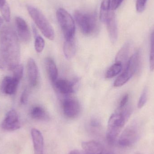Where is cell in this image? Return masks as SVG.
Segmentation results:
<instances>
[{
  "instance_id": "1",
  "label": "cell",
  "mask_w": 154,
  "mask_h": 154,
  "mask_svg": "<svg viewBox=\"0 0 154 154\" xmlns=\"http://www.w3.org/2000/svg\"><path fill=\"white\" fill-rule=\"evenodd\" d=\"M0 57L5 69L13 70L20 65V48L19 37L10 25H5L0 31Z\"/></svg>"
},
{
  "instance_id": "2",
  "label": "cell",
  "mask_w": 154,
  "mask_h": 154,
  "mask_svg": "<svg viewBox=\"0 0 154 154\" xmlns=\"http://www.w3.org/2000/svg\"><path fill=\"white\" fill-rule=\"evenodd\" d=\"M132 110V106L128 104L125 107L118 108L116 112L110 116L106 134L109 143L113 144L116 142L121 130L131 116Z\"/></svg>"
},
{
  "instance_id": "3",
  "label": "cell",
  "mask_w": 154,
  "mask_h": 154,
  "mask_svg": "<svg viewBox=\"0 0 154 154\" xmlns=\"http://www.w3.org/2000/svg\"><path fill=\"white\" fill-rule=\"evenodd\" d=\"M27 8L30 16L42 34L48 39L53 40L55 38V32L45 15L38 9L32 5H28Z\"/></svg>"
},
{
  "instance_id": "4",
  "label": "cell",
  "mask_w": 154,
  "mask_h": 154,
  "mask_svg": "<svg viewBox=\"0 0 154 154\" xmlns=\"http://www.w3.org/2000/svg\"><path fill=\"white\" fill-rule=\"evenodd\" d=\"M74 16L80 29L84 35H91L97 31V22L94 13L77 11L75 12Z\"/></svg>"
},
{
  "instance_id": "5",
  "label": "cell",
  "mask_w": 154,
  "mask_h": 154,
  "mask_svg": "<svg viewBox=\"0 0 154 154\" xmlns=\"http://www.w3.org/2000/svg\"><path fill=\"white\" fill-rule=\"evenodd\" d=\"M140 51H136L127 62L124 72L116 79L114 83L115 87H120L126 83L139 69L140 64Z\"/></svg>"
},
{
  "instance_id": "6",
  "label": "cell",
  "mask_w": 154,
  "mask_h": 154,
  "mask_svg": "<svg viewBox=\"0 0 154 154\" xmlns=\"http://www.w3.org/2000/svg\"><path fill=\"white\" fill-rule=\"evenodd\" d=\"M57 18L66 40L74 38L75 34V24L72 16L63 8L57 11Z\"/></svg>"
},
{
  "instance_id": "7",
  "label": "cell",
  "mask_w": 154,
  "mask_h": 154,
  "mask_svg": "<svg viewBox=\"0 0 154 154\" xmlns=\"http://www.w3.org/2000/svg\"><path fill=\"white\" fill-rule=\"evenodd\" d=\"M139 134L137 125L135 124L130 125L125 128L119 137V144L123 147L131 146L137 141Z\"/></svg>"
},
{
  "instance_id": "8",
  "label": "cell",
  "mask_w": 154,
  "mask_h": 154,
  "mask_svg": "<svg viewBox=\"0 0 154 154\" xmlns=\"http://www.w3.org/2000/svg\"><path fill=\"white\" fill-rule=\"evenodd\" d=\"M1 127L4 130L8 131H15L20 128L19 116L15 110L11 109L8 112L1 124Z\"/></svg>"
},
{
  "instance_id": "9",
  "label": "cell",
  "mask_w": 154,
  "mask_h": 154,
  "mask_svg": "<svg viewBox=\"0 0 154 154\" xmlns=\"http://www.w3.org/2000/svg\"><path fill=\"white\" fill-rule=\"evenodd\" d=\"M17 34L19 38L24 43H28L31 39V33L29 25L24 19L20 17L15 19Z\"/></svg>"
},
{
  "instance_id": "10",
  "label": "cell",
  "mask_w": 154,
  "mask_h": 154,
  "mask_svg": "<svg viewBox=\"0 0 154 154\" xmlns=\"http://www.w3.org/2000/svg\"><path fill=\"white\" fill-rule=\"evenodd\" d=\"M62 106L64 115L69 118H75L79 114L80 106L75 99H66L63 101Z\"/></svg>"
},
{
  "instance_id": "11",
  "label": "cell",
  "mask_w": 154,
  "mask_h": 154,
  "mask_svg": "<svg viewBox=\"0 0 154 154\" xmlns=\"http://www.w3.org/2000/svg\"><path fill=\"white\" fill-rule=\"evenodd\" d=\"M20 81L13 76L5 77L1 84L2 91L6 95H13L17 91Z\"/></svg>"
},
{
  "instance_id": "12",
  "label": "cell",
  "mask_w": 154,
  "mask_h": 154,
  "mask_svg": "<svg viewBox=\"0 0 154 154\" xmlns=\"http://www.w3.org/2000/svg\"><path fill=\"white\" fill-rule=\"evenodd\" d=\"M105 23L106 24L107 29L111 42L113 43H116L118 37V29L116 15L113 10L111 11Z\"/></svg>"
},
{
  "instance_id": "13",
  "label": "cell",
  "mask_w": 154,
  "mask_h": 154,
  "mask_svg": "<svg viewBox=\"0 0 154 154\" xmlns=\"http://www.w3.org/2000/svg\"><path fill=\"white\" fill-rule=\"evenodd\" d=\"M32 138L34 154H44V138L41 132L37 128L32 129Z\"/></svg>"
},
{
  "instance_id": "14",
  "label": "cell",
  "mask_w": 154,
  "mask_h": 154,
  "mask_svg": "<svg viewBox=\"0 0 154 154\" xmlns=\"http://www.w3.org/2000/svg\"><path fill=\"white\" fill-rule=\"evenodd\" d=\"M82 146L88 154H104L107 152L101 143L93 140L83 142Z\"/></svg>"
},
{
  "instance_id": "15",
  "label": "cell",
  "mask_w": 154,
  "mask_h": 154,
  "mask_svg": "<svg viewBox=\"0 0 154 154\" xmlns=\"http://www.w3.org/2000/svg\"><path fill=\"white\" fill-rule=\"evenodd\" d=\"M27 74L30 85L35 87L38 81V69L35 60L32 58L29 59L27 62Z\"/></svg>"
},
{
  "instance_id": "16",
  "label": "cell",
  "mask_w": 154,
  "mask_h": 154,
  "mask_svg": "<svg viewBox=\"0 0 154 154\" xmlns=\"http://www.w3.org/2000/svg\"><path fill=\"white\" fill-rule=\"evenodd\" d=\"M57 90L63 95H69L74 91L75 82H73L66 79L57 80L54 83Z\"/></svg>"
},
{
  "instance_id": "17",
  "label": "cell",
  "mask_w": 154,
  "mask_h": 154,
  "mask_svg": "<svg viewBox=\"0 0 154 154\" xmlns=\"http://www.w3.org/2000/svg\"><path fill=\"white\" fill-rule=\"evenodd\" d=\"M46 66L47 72L51 80L53 83L57 80L58 72L54 60L50 57L46 59Z\"/></svg>"
},
{
  "instance_id": "18",
  "label": "cell",
  "mask_w": 154,
  "mask_h": 154,
  "mask_svg": "<svg viewBox=\"0 0 154 154\" xmlns=\"http://www.w3.org/2000/svg\"><path fill=\"white\" fill-rule=\"evenodd\" d=\"M30 115L32 119L36 120L45 121L49 119L48 112L40 106H36L32 108L31 110Z\"/></svg>"
},
{
  "instance_id": "19",
  "label": "cell",
  "mask_w": 154,
  "mask_h": 154,
  "mask_svg": "<svg viewBox=\"0 0 154 154\" xmlns=\"http://www.w3.org/2000/svg\"><path fill=\"white\" fill-rule=\"evenodd\" d=\"M131 43L130 42H126L121 49L117 54L116 58V62L121 63L123 65L127 60L131 48Z\"/></svg>"
},
{
  "instance_id": "20",
  "label": "cell",
  "mask_w": 154,
  "mask_h": 154,
  "mask_svg": "<svg viewBox=\"0 0 154 154\" xmlns=\"http://www.w3.org/2000/svg\"><path fill=\"white\" fill-rule=\"evenodd\" d=\"M111 0H103L100 5V19L105 23L111 12Z\"/></svg>"
},
{
  "instance_id": "21",
  "label": "cell",
  "mask_w": 154,
  "mask_h": 154,
  "mask_svg": "<svg viewBox=\"0 0 154 154\" xmlns=\"http://www.w3.org/2000/svg\"><path fill=\"white\" fill-rule=\"evenodd\" d=\"M64 54L66 58L71 59L75 56L76 52V43L75 38L66 40L64 45Z\"/></svg>"
},
{
  "instance_id": "22",
  "label": "cell",
  "mask_w": 154,
  "mask_h": 154,
  "mask_svg": "<svg viewBox=\"0 0 154 154\" xmlns=\"http://www.w3.org/2000/svg\"><path fill=\"white\" fill-rule=\"evenodd\" d=\"M0 12L2 18L7 22L11 20V10L6 0H0Z\"/></svg>"
},
{
  "instance_id": "23",
  "label": "cell",
  "mask_w": 154,
  "mask_h": 154,
  "mask_svg": "<svg viewBox=\"0 0 154 154\" xmlns=\"http://www.w3.org/2000/svg\"><path fill=\"white\" fill-rule=\"evenodd\" d=\"M123 69V65L121 63L116 62L112 65L106 73V77L107 79H111L118 75Z\"/></svg>"
},
{
  "instance_id": "24",
  "label": "cell",
  "mask_w": 154,
  "mask_h": 154,
  "mask_svg": "<svg viewBox=\"0 0 154 154\" xmlns=\"http://www.w3.org/2000/svg\"><path fill=\"white\" fill-rule=\"evenodd\" d=\"M150 56H149V64L150 69L151 71L154 70V29L151 33L150 38Z\"/></svg>"
},
{
  "instance_id": "25",
  "label": "cell",
  "mask_w": 154,
  "mask_h": 154,
  "mask_svg": "<svg viewBox=\"0 0 154 154\" xmlns=\"http://www.w3.org/2000/svg\"><path fill=\"white\" fill-rule=\"evenodd\" d=\"M44 47L45 41L43 38L40 36H36L34 42V47L36 51L38 53H41L44 49Z\"/></svg>"
},
{
  "instance_id": "26",
  "label": "cell",
  "mask_w": 154,
  "mask_h": 154,
  "mask_svg": "<svg viewBox=\"0 0 154 154\" xmlns=\"http://www.w3.org/2000/svg\"><path fill=\"white\" fill-rule=\"evenodd\" d=\"M13 75L12 76L21 81L23 75V67L22 65H19L13 70Z\"/></svg>"
},
{
  "instance_id": "27",
  "label": "cell",
  "mask_w": 154,
  "mask_h": 154,
  "mask_svg": "<svg viewBox=\"0 0 154 154\" xmlns=\"http://www.w3.org/2000/svg\"><path fill=\"white\" fill-rule=\"evenodd\" d=\"M147 99V89L146 88L144 89L141 94V97L138 100L137 107L138 108L141 109L144 106L146 103Z\"/></svg>"
},
{
  "instance_id": "28",
  "label": "cell",
  "mask_w": 154,
  "mask_h": 154,
  "mask_svg": "<svg viewBox=\"0 0 154 154\" xmlns=\"http://www.w3.org/2000/svg\"><path fill=\"white\" fill-rule=\"evenodd\" d=\"M147 0H137L136 8L138 12L142 13L145 10Z\"/></svg>"
},
{
  "instance_id": "29",
  "label": "cell",
  "mask_w": 154,
  "mask_h": 154,
  "mask_svg": "<svg viewBox=\"0 0 154 154\" xmlns=\"http://www.w3.org/2000/svg\"><path fill=\"white\" fill-rule=\"evenodd\" d=\"M29 91L27 88H26L23 92L21 96L20 102L23 104H26L28 102L29 99Z\"/></svg>"
},
{
  "instance_id": "30",
  "label": "cell",
  "mask_w": 154,
  "mask_h": 154,
  "mask_svg": "<svg viewBox=\"0 0 154 154\" xmlns=\"http://www.w3.org/2000/svg\"><path fill=\"white\" fill-rule=\"evenodd\" d=\"M129 101V95L128 94H126L123 96L119 102L118 108H122L125 107L128 104Z\"/></svg>"
},
{
  "instance_id": "31",
  "label": "cell",
  "mask_w": 154,
  "mask_h": 154,
  "mask_svg": "<svg viewBox=\"0 0 154 154\" xmlns=\"http://www.w3.org/2000/svg\"><path fill=\"white\" fill-rule=\"evenodd\" d=\"M124 0H111V9L114 11L117 9L123 2Z\"/></svg>"
},
{
  "instance_id": "32",
  "label": "cell",
  "mask_w": 154,
  "mask_h": 154,
  "mask_svg": "<svg viewBox=\"0 0 154 154\" xmlns=\"http://www.w3.org/2000/svg\"><path fill=\"white\" fill-rule=\"evenodd\" d=\"M91 125L93 127H98L100 125L99 120L97 119L94 118L91 119L90 122Z\"/></svg>"
},
{
  "instance_id": "33",
  "label": "cell",
  "mask_w": 154,
  "mask_h": 154,
  "mask_svg": "<svg viewBox=\"0 0 154 154\" xmlns=\"http://www.w3.org/2000/svg\"><path fill=\"white\" fill-rule=\"evenodd\" d=\"M69 154H88L85 152L84 151H79V150H74L71 151Z\"/></svg>"
},
{
  "instance_id": "34",
  "label": "cell",
  "mask_w": 154,
  "mask_h": 154,
  "mask_svg": "<svg viewBox=\"0 0 154 154\" xmlns=\"http://www.w3.org/2000/svg\"><path fill=\"white\" fill-rule=\"evenodd\" d=\"M3 18L2 17H0V27L2 25L3 23Z\"/></svg>"
},
{
  "instance_id": "35",
  "label": "cell",
  "mask_w": 154,
  "mask_h": 154,
  "mask_svg": "<svg viewBox=\"0 0 154 154\" xmlns=\"http://www.w3.org/2000/svg\"><path fill=\"white\" fill-rule=\"evenodd\" d=\"M106 154H113L111 153H110V152H107L106 153Z\"/></svg>"
}]
</instances>
